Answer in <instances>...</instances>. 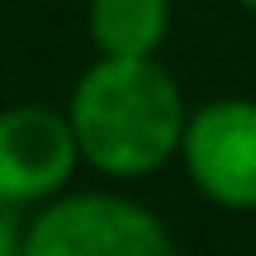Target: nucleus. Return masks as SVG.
<instances>
[{
	"label": "nucleus",
	"instance_id": "obj_1",
	"mask_svg": "<svg viewBox=\"0 0 256 256\" xmlns=\"http://www.w3.org/2000/svg\"><path fill=\"white\" fill-rule=\"evenodd\" d=\"M66 114L86 166L114 180L162 171L180 156L190 124L180 86L156 57H95L76 76Z\"/></svg>",
	"mask_w": 256,
	"mask_h": 256
},
{
	"label": "nucleus",
	"instance_id": "obj_2",
	"mask_svg": "<svg viewBox=\"0 0 256 256\" xmlns=\"http://www.w3.org/2000/svg\"><path fill=\"white\" fill-rule=\"evenodd\" d=\"M176 238L147 204L110 190L52 194L28 214L24 256H162Z\"/></svg>",
	"mask_w": 256,
	"mask_h": 256
},
{
	"label": "nucleus",
	"instance_id": "obj_3",
	"mask_svg": "<svg viewBox=\"0 0 256 256\" xmlns=\"http://www.w3.org/2000/svg\"><path fill=\"white\" fill-rule=\"evenodd\" d=\"M190 185L218 209H256V100L223 95L190 110L180 142Z\"/></svg>",
	"mask_w": 256,
	"mask_h": 256
},
{
	"label": "nucleus",
	"instance_id": "obj_4",
	"mask_svg": "<svg viewBox=\"0 0 256 256\" xmlns=\"http://www.w3.org/2000/svg\"><path fill=\"white\" fill-rule=\"evenodd\" d=\"M81 142L66 110H48L38 100L0 110V194L24 209L48 204L66 190L81 166Z\"/></svg>",
	"mask_w": 256,
	"mask_h": 256
},
{
	"label": "nucleus",
	"instance_id": "obj_5",
	"mask_svg": "<svg viewBox=\"0 0 256 256\" xmlns=\"http://www.w3.org/2000/svg\"><path fill=\"white\" fill-rule=\"evenodd\" d=\"M86 28L100 57H156L171 28V0H90Z\"/></svg>",
	"mask_w": 256,
	"mask_h": 256
},
{
	"label": "nucleus",
	"instance_id": "obj_6",
	"mask_svg": "<svg viewBox=\"0 0 256 256\" xmlns=\"http://www.w3.org/2000/svg\"><path fill=\"white\" fill-rule=\"evenodd\" d=\"M24 242H28L24 204H14V200L0 194V256H24Z\"/></svg>",
	"mask_w": 256,
	"mask_h": 256
},
{
	"label": "nucleus",
	"instance_id": "obj_7",
	"mask_svg": "<svg viewBox=\"0 0 256 256\" xmlns=\"http://www.w3.org/2000/svg\"><path fill=\"white\" fill-rule=\"evenodd\" d=\"M238 5H242V10H252V14H256V0H238Z\"/></svg>",
	"mask_w": 256,
	"mask_h": 256
}]
</instances>
